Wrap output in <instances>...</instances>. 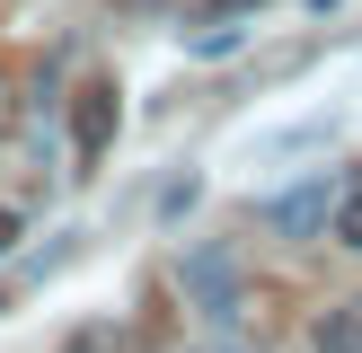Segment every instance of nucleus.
<instances>
[{"mask_svg":"<svg viewBox=\"0 0 362 353\" xmlns=\"http://www.w3.org/2000/svg\"><path fill=\"white\" fill-rule=\"evenodd\" d=\"M0 309H9V300H0Z\"/></svg>","mask_w":362,"mask_h":353,"instance_id":"10","label":"nucleus"},{"mask_svg":"<svg viewBox=\"0 0 362 353\" xmlns=\"http://www.w3.org/2000/svg\"><path fill=\"white\" fill-rule=\"evenodd\" d=\"M327 203H336V186H327V176H310V186L274 194V203H265V221H274V239H300V247H310L318 229H327Z\"/></svg>","mask_w":362,"mask_h":353,"instance_id":"3","label":"nucleus"},{"mask_svg":"<svg viewBox=\"0 0 362 353\" xmlns=\"http://www.w3.org/2000/svg\"><path fill=\"white\" fill-rule=\"evenodd\" d=\"M18 115H27V97H18V80H9V71H0V141L18 133Z\"/></svg>","mask_w":362,"mask_h":353,"instance_id":"8","label":"nucleus"},{"mask_svg":"<svg viewBox=\"0 0 362 353\" xmlns=\"http://www.w3.org/2000/svg\"><path fill=\"white\" fill-rule=\"evenodd\" d=\"M318 353H362V300H336L318 318Z\"/></svg>","mask_w":362,"mask_h":353,"instance_id":"4","label":"nucleus"},{"mask_svg":"<svg viewBox=\"0 0 362 353\" xmlns=\"http://www.w3.org/2000/svg\"><path fill=\"white\" fill-rule=\"evenodd\" d=\"M18 239H27V221H18V212H0V256H9Z\"/></svg>","mask_w":362,"mask_h":353,"instance_id":"9","label":"nucleus"},{"mask_svg":"<svg viewBox=\"0 0 362 353\" xmlns=\"http://www.w3.org/2000/svg\"><path fill=\"white\" fill-rule=\"evenodd\" d=\"M177 282H186V309H204L212 327H230V318L247 309V292H239V256H230L221 239L186 247V265H177Z\"/></svg>","mask_w":362,"mask_h":353,"instance_id":"1","label":"nucleus"},{"mask_svg":"<svg viewBox=\"0 0 362 353\" xmlns=\"http://www.w3.org/2000/svg\"><path fill=\"white\" fill-rule=\"evenodd\" d=\"M327 239H336V247H354V256H362V176H354V186H345V194L327 203Z\"/></svg>","mask_w":362,"mask_h":353,"instance_id":"5","label":"nucleus"},{"mask_svg":"<svg viewBox=\"0 0 362 353\" xmlns=\"http://www.w3.org/2000/svg\"><path fill=\"white\" fill-rule=\"evenodd\" d=\"M265 0H194V18H204V27H221V18H257Z\"/></svg>","mask_w":362,"mask_h":353,"instance_id":"7","label":"nucleus"},{"mask_svg":"<svg viewBox=\"0 0 362 353\" xmlns=\"http://www.w3.org/2000/svg\"><path fill=\"white\" fill-rule=\"evenodd\" d=\"M239 35H247L239 18H221V27H204V35H194V53H212V62H221V53H239Z\"/></svg>","mask_w":362,"mask_h":353,"instance_id":"6","label":"nucleus"},{"mask_svg":"<svg viewBox=\"0 0 362 353\" xmlns=\"http://www.w3.org/2000/svg\"><path fill=\"white\" fill-rule=\"evenodd\" d=\"M115 124H124L115 80H88L80 97H71V150H80V168H98V159L115 150Z\"/></svg>","mask_w":362,"mask_h":353,"instance_id":"2","label":"nucleus"}]
</instances>
